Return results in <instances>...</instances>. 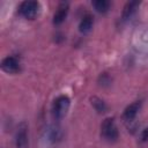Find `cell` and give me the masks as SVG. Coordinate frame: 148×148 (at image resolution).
Here are the masks:
<instances>
[{
    "label": "cell",
    "instance_id": "30bf717a",
    "mask_svg": "<svg viewBox=\"0 0 148 148\" xmlns=\"http://www.w3.org/2000/svg\"><path fill=\"white\" fill-rule=\"evenodd\" d=\"M92 6H94V8H95L98 13L104 14V13H106V12L109 10L111 3H110V1H108V0H96V1H92Z\"/></svg>",
    "mask_w": 148,
    "mask_h": 148
},
{
    "label": "cell",
    "instance_id": "52a82bcc",
    "mask_svg": "<svg viewBox=\"0 0 148 148\" xmlns=\"http://www.w3.org/2000/svg\"><path fill=\"white\" fill-rule=\"evenodd\" d=\"M140 108H141V102H140V101H136V102L131 103V104L124 110V113H123L124 120H125V121H132V120L136 117V114H138Z\"/></svg>",
    "mask_w": 148,
    "mask_h": 148
},
{
    "label": "cell",
    "instance_id": "ba28073f",
    "mask_svg": "<svg viewBox=\"0 0 148 148\" xmlns=\"http://www.w3.org/2000/svg\"><path fill=\"white\" fill-rule=\"evenodd\" d=\"M92 25H94V17L91 14H86L81 21H80V24H79V30L81 34H88L91 29H92Z\"/></svg>",
    "mask_w": 148,
    "mask_h": 148
},
{
    "label": "cell",
    "instance_id": "6da1fadb",
    "mask_svg": "<svg viewBox=\"0 0 148 148\" xmlns=\"http://www.w3.org/2000/svg\"><path fill=\"white\" fill-rule=\"evenodd\" d=\"M101 135L108 142H114L118 140L119 133L113 118H106L101 125Z\"/></svg>",
    "mask_w": 148,
    "mask_h": 148
},
{
    "label": "cell",
    "instance_id": "3957f363",
    "mask_svg": "<svg viewBox=\"0 0 148 148\" xmlns=\"http://www.w3.org/2000/svg\"><path fill=\"white\" fill-rule=\"evenodd\" d=\"M40 9V5L38 1H32V0H27L21 2L18 6V13L27 20H34Z\"/></svg>",
    "mask_w": 148,
    "mask_h": 148
},
{
    "label": "cell",
    "instance_id": "277c9868",
    "mask_svg": "<svg viewBox=\"0 0 148 148\" xmlns=\"http://www.w3.org/2000/svg\"><path fill=\"white\" fill-rule=\"evenodd\" d=\"M15 145H16V148H28V145H29L28 125L25 121L20 123L17 126L16 136H15Z\"/></svg>",
    "mask_w": 148,
    "mask_h": 148
},
{
    "label": "cell",
    "instance_id": "9c48e42d",
    "mask_svg": "<svg viewBox=\"0 0 148 148\" xmlns=\"http://www.w3.org/2000/svg\"><path fill=\"white\" fill-rule=\"evenodd\" d=\"M139 5H140V2H138V1H128V2H126V5L124 6V9H123V14H121L123 20H128L135 13V10H136Z\"/></svg>",
    "mask_w": 148,
    "mask_h": 148
},
{
    "label": "cell",
    "instance_id": "8fae6325",
    "mask_svg": "<svg viewBox=\"0 0 148 148\" xmlns=\"http://www.w3.org/2000/svg\"><path fill=\"white\" fill-rule=\"evenodd\" d=\"M90 101H91V105L94 106V109H95L97 112L103 113V112H105V111H106L108 106H106V104H105V102H104L103 99H101V98H98V97L94 96V97H91V98H90Z\"/></svg>",
    "mask_w": 148,
    "mask_h": 148
},
{
    "label": "cell",
    "instance_id": "7c38bea8",
    "mask_svg": "<svg viewBox=\"0 0 148 148\" xmlns=\"http://www.w3.org/2000/svg\"><path fill=\"white\" fill-rule=\"evenodd\" d=\"M141 140L142 141H148V127L142 131V133H141Z\"/></svg>",
    "mask_w": 148,
    "mask_h": 148
},
{
    "label": "cell",
    "instance_id": "8992f818",
    "mask_svg": "<svg viewBox=\"0 0 148 148\" xmlns=\"http://www.w3.org/2000/svg\"><path fill=\"white\" fill-rule=\"evenodd\" d=\"M68 9H69L68 2H65V1L60 2L58 5L56 12H54V15H53V23L57 24V25L58 24H61L65 21L67 14H68Z\"/></svg>",
    "mask_w": 148,
    "mask_h": 148
},
{
    "label": "cell",
    "instance_id": "5b68a950",
    "mask_svg": "<svg viewBox=\"0 0 148 148\" xmlns=\"http://www.w3.org/2000/svg\"><path fill=\"white\" fill-rule=\"evenodd\" d=\"M1 69L8 74L17 73L20 71V60L14 56L6 57L1 61Z\"/></svg>",
    "mask_w": 148,
    "mask_h": 148
},
{
    "label": "cell",
    "instance_id": "7a4b0ae2",
    "mask_svg": "<svg viewBox=\"0 0 148 148\" xmlns=\"http://www.w3.org/2000/svg\"><path fill=\"white\" fill-rule=\"evenodd\" d=\"M69 105H71V101H69L68 96H66V95L58 96L54 99L53 105H52V114H53V117L57 120L62 119L67 114Z\"/></svg>",
    "mask_w": 148,
    "mask_h": 148
}]
</instances>
